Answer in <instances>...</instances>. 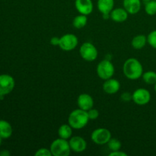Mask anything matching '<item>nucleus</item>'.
Segmentation results:
<instances>
[{
	"label": "nucleus",
	"mask_w": 156,
	"mask_h": 156,
	"mask_svg": "<svg viewBox=\"0 0 156 156\" xmlns=\"http://www.w3.org/2000/svg\"><path fill=\"white\" fill-rule=\"evenodd\" d=\"M123 72L126 79L137 80L143 76V67L140 60L136 58H129L123 63Z\"/></svg>",
	"instance_id": "nucleus-1"
},
{
	"label": "nucleus",
	"mask_w": 156,
	"mask_h": 156,
	"mask_svg": "<svg viewBox=\"0 0 156 156\" xmlns=\"http://www.w3.org/2000/svg\"><path fill=\"white\" fill-rule=\"evenodd\" d=\"M89 120L88 112L80 108L72 111L68 117V123L73 129H82L86 126Z\"/></svg>",
	"instance_id": "nucleus-2"
},
{
	"label": "nucleus",
	"mask_w": 156,
	"mask_h": 156,
	"mask_svg": "<svg viewBox=\"0 0 156 156\" xmlns=\"http://www.w3.org/2000/svg\"><path fill=\"white\" fill-rule=\"evenodd\" d=\"M50 149L53 156H69L72 151L69 140L59 137L52 142Z\"/></svg>",
	"instance_id": "nucleus-3"
},
{
	"label": "nucleus",
	"mask_w": 156,
	"mask_h": 156,
	"mask_svg": "<svg viewBox=\"0 0 156 156\" xmlns=\"http://www.w3.org/2000/svg\"><path fill=\"white\" fill-rule=\"evenodd\" d=\"M97 75L102 80H107L114 76L115 68L114 64L109 59H103L97 66Z\"/></svg>",
	"instance_id": "nucleus-4"
},
{
	"label": "nucleus",
	"mask_w": 156,
	"mask_h": 156,
	"mask_svg": "<svg viewBox=\"0 0 156 156\" xmlns=\"http://www.w3.org/2000/svg\"><path fill=\"white\" fill-rule=\"evenodd\" d=\"M79 53L81 57L87 62H93L98 56L97 48L91 42L83 43L79 48Z\"/></svg>",
	"instance_id": "nucleus-5"
},
{
	"label": "nucleus",
	"mask_w": 156,
	"mask_h": 156,
	"mask_svg": "<svg viewBox=\"0 0 156 156\" xmlns=\"http://www.w3.org/2000/svg\"><path fill=\"white\" fill-rule=\"evenodd\" d=\"M112 136L111 131L106 128H97L91 134V139L93 143L99 146L108 144Z\"/></svg>",
	"instance_id": "nucleus-6"
},
{
	"label": "nucleus",
	"mask_w": 156,
	"mask_h": 156,
	"mask_svg": "<svg viewBox=\"0 0 156 156\" xmlns=\"http://www.w3.org/2000/svg\"><path fill=\"white\" fill-rule=\"evenodd\" d=\"M79 39L73 34H66L60 37L59 47L63 51H72L77 47Z\"/></svg>",
	"instance_id": "nucleus-7"
},
{
	"label": "nucleus",
	"mask_w": 156,
	"mask_h": 156,
	"mask_svg": "<svg viewBox=\"0 0 156 156\" xmlns=\"http://www.w3.org/2000/svg\"><path fill=\"white\" fill-rule=\"evenodd\" d=\"M15 86V81L9 74L0 75V95L5 96L13 91Z\"/></svg>",
	"instance_id": "nucleus-8"
},
{
	"label": "nucleus",
	"mask_w": 156,
	"mask_h": 156,
	"mask_svg": "<svg viewBox=\"0 0 156 156\" xmlns=\"http://www.w3.org/2000/svg\"><path fill=\"white\" fill-rule=\"evenodd\" d=\"M151 101V94L149 91L144 88H137L133 93V101L137 105L143 106L149 103Z\"/></svg>",
	"instance_id": "nucleus-9"
},
{
	"label": "nucleus",
	"mask_w": 156,
	"mask_h": 156,
	"mask_svg": "<svg viewBox=\"0 0 156 156\" xmlns=\"http://www.w3.org/2000/svg\"><path fill=\"white\" fill-rule=\"evenodd\" d=\"M70 148L73 152L76 153H81L86 150L87 149V142L83 137L79 136H72L69 140Z\"/></svg>",
	"instance_id": "nucleus-10"
},
{
	"label": "nucleus",
	"mask_w": 156,
	"mask_h": 156,
	"mask_svg": "<svg viewBox=\"0 0 156 156\" xmlns=\"http://www.w3.org/2000/svg\"><path fill=\"white\" fill-rule=\"evenodd\" d=\"M97 6L104 19H108L111 18L110 14L114 9V0H98Z\"/></svg>",
	"instance_id": "nucleus-11"
},
{
	"label": "nucleus",
	"mask_w": 156,
	"mask_h": 156,
	"mask_svg": "<svg viewBox=\"0 0 156 156\" xmlns=\"http://www.w3.org/2000/svg\"><path fill=\"white\" fill-rule=\"evenodd\" d=\"M75 7L79 14L88 15L92 13L94 4L92 0H76Z\"/></svg>",
	"instance_id": "nucleus-12"
},
{
	"label": "nucleus",
	"mask_w": 156,
	"mask_h": 156,
	"mask_svg": "<svg viewBox=\"0 0 156 156\" xmlns=\"http://www.w3.org/2000/svg\"><path fill=\"white\" fill-rule=\"evenodd\" d=\"M77 105L79 108L88 111L94 107V99L89 94L82 93L78 97Z\"/></svg>",
	"instance_id": "nucleus-13"
},
{
	"label": "nucleus",
	"mask_w": 156,
	"mask_h": 156,
	"mask_svg": "<svg viewBox=\"0 0 156 156\" xmlns=\"http://www.w3.org/2000/svg\"><path fill=\"white\" fill-rule=\"evenodd\" d=\"M102 88L106 94H114L120 91V83L117 79L111 78L109 79L105 80Z\"/></svg>",
	"instance_id": "nucleus-14"
},
{
	"label": "nucleus",
	"mask_w": 156,
	"mask_h": 156,
	"mask_svg": "<svg viewBox=\"0 0 156 156\" xmlns=\"http://www.w3.org/2000/svg\"><path fill=\"white\" fill-rule=\"evenodd\" d=\"M129 13L124 8H116L112 10L110 14V16L112 21L117 23L124 22L127 20Z\"/></svg>",
	"instance_id": "nucleus-15"
},
{
	"label": "nucleus",
	"mask_w": 156,
	"mask_h": 156,
	"mask_svg": "<svg viewBox=\"0 0 156 156\" xmlns=\"http://www.w3.org/2000/svg\"><path fill=\"white\" fill-rule=\"evenodd\" d=\"M123 8L129 15H136L141 9V0H123Z\"/></svg>",
	"instance_id": "nucleus-16"
},
{
	"label": "nucleus",
	"mask_w": 156,
	"mask_h": 156,
	"mask_svg": "<svg viewBox=\"0 0 156 156\" xmlns=\"http://www.w3.org/2000/svg\"><path fill=\"white\" fill-rule=\"evenodd\" d=\"M12 132L13 129L10 123L5 120H0V136L3 140H6L11 137Z\"/></svg>",
	"instance_id": "nucleus-17"
},
{
	"label": "nucleus",
	"mask_w": 156,
	"mask_h": 156,
	"mask_svg": "<svg viewBox=\"0 0 156 156\" xmlns=\"http://www.w3.org/2000/svg\"><path fill=\"white\" fill-rule=\"evenodd\" d=\"M147 43V37L143 34H138L132 39L131 46L135 50H141L146 47Z\"/></svg>",
	"instance_id": "nucleus-18"
},
{
	"label": "nucleus",
	"mask_w": 156,
	"mask_h": 156,
	"mask_svg": "<svg viewBox=\"0 0 156 156\" xmlns=\"http://www.w3.org/2000/svg\"><path fill=\"white\" fill-rule=\"evenodd\" d=\"M73 127L69 123H64L58 129V136L59 138L69 140L73 136Z\"/></svg>",
	"instance_id": "nucleus-19"
},
{
	"label": "nucleus",
	"mask_w": 156,
	"mask_h": 156,
	"mask_svg": "<svg viewBox=\"0 0 156 156\" xmlns=\"http://www.w3.org/2000/svg\"><path fill=\"white\" fill-rule=\"evenodd\" d=\"M88 23V18L87 15L79 14V15L76 16L73 21V25L76 29H82L85 27Z\"/></svg>",
	"instance_id": "nucleus-20"
},
{
	"label": "nucleus",
	"mask_w": 156,
	"mask_h": 156,
	"mask_svg": "<svg viewBox=\"0 0 156 156\" xmlns=\"http://www.w3.org/2000/svg\"><path fill=\"white\" fill-rule=\"evenodd\" d=\"M142 79L147 85H155L156 83V73L151 70L143 73Z\"/></svg>",
	"instance_id": "nucleus-21"
},
{
	"label": "nucleus",
	"mask_w": 156,
	"mask_h": 156,
	"mask_svg": "<svg viewBox=\"0 0 156 156\" xmlns=\"http://www.w3.org/2000/svg\"><path fill=\"white\" fill-rule=\"evenodd\" d=\"M145 12L148 15L153 16L156 15V1L155 0H150L146 2L145 5Z\"/></svg>",
	"instance_id": "nucleus-22"
},
{
	"label": "nucleus",
	"mask_w": 156,
	"mask_h": 156,
	"mask_svg": "<svg viewBox=\"0 0 156 156\" xmlns=\"http://www.w3.org/2000/svg\"><path fill=\"white\" fill-rule=\"evenodd\" d=\"M107 145H108V148L111 149V152H113V151L120 150L122 147L121 142L116 138H111Z\"/></svg>",
	"instance_id": "nucleus-23"
},
{
	"label": "nucleus",
	"mask_w": 156,
	"mask_h": 156,
	"mask_svg": "<svg viewBox=\"0 0 156 156\" xmlns=\"http://www.w3.org/2000/svg\"><path fill=\"white\" fill-rule=\"evenodd\" d=\"M147 42L152 48L156 50V30H152L148 34Z\"/></svg>",
	"instance_id": "nucleus-24"
},
{
	"label": "nucleus",
	"mask_w": 156,
	"mask_h": 156,
	"mask_svg": "<svg viewBox=\"0 0 156 156\" xmlns=\"http://www.w3.org/2000/svg\"><path fill=\"white\" fill-rule=\"evenodd\" d=\"M35 156H52L51 151L47 148H41L34 153Z\"/></svg>",
	"instance_id": "nucleus-25"
},
{
	"label": "nucleus",
	"mask_w": 156,
	"mask_h": 156,
	"mask_svg": "<svg viewBox=\"0 0 156 156\" xmlns=\"http://www.w3.org/2000/svg\"><path fill=\"white\" fill-rule=\"evenodd\" d=\"M87 112H88V115L90 120H94L99 117V111L95 108H92Z\"/></svg>",
	"instance_id": "nucleus-26"
},
{
	"label": "nucleus",
	"mask_w": 156,
	"mask_h": 156,
	"mask_svg": "<svg viewBox=\"0 0 156 156\" xmlns=\"http://www.w3.org/2000/svg\"><path fill=\"white\" fill-rule=\"evenodd\" d=\"M120 98L124 102H129L133 101V94L129 92H123L120 96Z\"/></svg>",
	"instance_id": "nucleus-27"
},
{
	"label": "nucleus",
	"mask_w": 156,
	"mask_h": 156,
	"mask_svg": "<svg viewBox=\"0 0 156 156\" xmlns=\"http://www.w3.org/2000/svg\"><path fill=\"white\" fill-rule=\"evenodd\" d=\"M110 156H127V154L124 152H122L121 150L113 151L111 153H109Z\"/></svg>",
	"instance_id": "nucleus-28"
},
{
	"label": "nucleus",
	"mask_w": 156,
	"mask_h": 156,
	"mask_svg": "<svg viewBox=\"0 0 156 156\" xmlns=\"http://www.w3.org/2000/svg\"><path fill=\"white\" fill-rule=\"evenodd\" d=\"M59 41H60V37H53L50 39V44L53 46H58V47H59Z\"/></svg>",
	"instance_id": "nucleus-29"
},
{
	"label": "nucleus",
	"mask_w": 156,
	"mask_h": 156,
	"mask_svg": "<svg viewBox=\"0 0 156 156\" xmlns=\"http://www.w3.org/2000/svg\"><path fill=\"white\" fill-rule=\"evenodd\" d=\"M10 155V152L9 150H6V149H4L2 152H0V156H9Z\"/></svg>",
	"instance_id": "nucleus-30"
},
{
	"label": "nucleus",
	"mask_w": 156,
	"mask_h": 156,
	"mask_svg": "<svg viewBox=\"0 0 156 156\" xmlns=\"http://www.w3.org/2000/svg\"><path fill=\"white\" fill-rule=\"evenodd\" d=\"M2 140H3V139L2 138L1 136H0V146H1V144H2Z\"/></svg>",
	"instance_id": "nucleus-31"
},
{
	"label": "nucleus",
	"mask_w": 156,
	"mask_h": 156,
	"mask_svg": "<svg viewBox=\"0 0 156 156\" xmlns=\"http://www.w3.org/2000/svg\"><path fill=\"white\" fill-rule=\"evenodd\" d=\"M142 1H143V2H149V1H150V0H142Z\"/></svg>",
	"instance_id": "nucleus-32"
},
{
	"label": "nucleus",
	"mask_w": 156,
	"mask_h": 156,
	"mask_svg": "<svg viewBox=\"0 0 156 156\" xmlns=\"http://www.w3.org/2000/svg\"><path fill=\"white\" fill-rule=\"evenodd\" d=\"M154 86H155V92H156V83L155 84V85H154Z\"/></svg>",
	"instance_id": "nucleus-33"
}]
</instances>
